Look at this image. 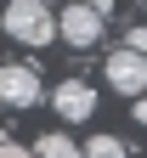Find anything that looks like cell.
Returning a JSON list of instances; mask_svg holds the SVG:
<instances>
[{"label": "cell", "instance_id": "cell-1", "mask_svg": "<svg viewBox=\"0 0 147 158\" xmlns=\"http://www.w3.org/2000/svg\"><path fill=\"white\" fill-rule=\"evenodd\" d=\"M0 28H6L17 45L40 51V45L57 40V11H51V0H11V6L0 11Z\"/></svg>", "mask_w": 147, "mask_h": 158}, {"label": "cell", "instance_id": "cell-13", "mask_svg": "<svg viewBox=\"0 0 147 158\" xmlns=\"http://www.w3.org/2000/svg\"><path fill=\"white\" fill-rule=\"evenodd\" d=\"M141 6H147V0H141Z\"/></svg>", "mask_w": 147, "mask_h": 158}, {"label": "cell", "instance_id": "cell-9", "mask_svg": "<svg viewBox=\"0 0 147 158\" xmlns=\"http://www.w3.org/2000/svg\"><path fill=\"white\" fill-rule=\"evenodd\" d=\"M74 6H85V11H96L102 23H108V17H113V0H74Z\"/></svg>", "mask_w": 147, "mask_h": 158}, {"label": "cell", "instance_id": "cell-2", "mask_svg": "<svg viewBox=\"0 0 147 158\" xmlns=\"http://www.w3.org/2000/svg\"><path fill=\"white\" fill-rule=\"evenodd\" d=\"M40 96H45V85H40V68L34 62H0V107L23 113L34 107Z\"/></svg>", "mask_w": 147, "mask_h": 158}, {"label": "cell", "instance_id": "cell-6", "mask_svg": "<svg viewBox=\"0 0 147 158\" xmlns=\"http://www.w3.org/2000/svg\"><path fill=\"white\" fill-rule=\"evenodd\" d=\"M79 158H130V141L124 135H108V130H96L85 147H79Z\"/></svg>", "mask_w": 147, "mask_h": 158}, {"label": "cell", "instance_id": "cell-8", "mask_svg": "<svg viewBox=\"0 0 147 158\" xmlns=\"http://www.w3.org/2000/svg\"><path fill=\"white\" fill-rule=\"evenodd\" d=\"M124 51H130V56H141V62H147V28H124Z\"/></svg>", "mask_w": 147, "mask_h": 158}, {"label": "cell", "instance_id": "cell-12", "mask_svg": "<svg viewBox=\"0 0 147 158\" xmlns=\"http://www.w3.org/2000/svg\"><path fill=\"white\" fill-rule=\"evenodd\" d=\"M0 141H6V135H0Z\"/></svg>", "mask_w": 147, "mask_h": 158}, {"label": "cell", "instance_id": "cell-11", "mask_svg": "<svg viewBox=\"0 0 147 158\" xmlns=\"http://www.w3.org/2000/svg\"><path fill=\"white\" fill-rule=\"evenodd\" d=\"M130 113H136V124H147V90L136 96V107H130Z\"/></svg>", "mask_w": 147, "mask_h": 158}, {"label": "cell", "instance_id": "cell-5", "mask_svg": "<svg viewBox=\"0 0 147 158\" xmlns=\"http://www.w3.org/2000/svg\"><path fill=\"white\" fill-rule=\"evenodd\" d=\"M51 107H57V118H68V124H85L96 113V85L91 79H62L51 90Z\"/></svg>", "mask_w": 147, "mask_h": 158}, {"label": "cell", "instance_id": "cell-10", "mask_svg": "<svg viewBox=\"0 0 147 158\" xmlns=\"http://www.w3.org/2000/svg\"><path fill=\"white\" fill-rule=\"evenodd\" d=\"M0 158H34L28 147H17V141H0Z\"/></svg>", "mask_w": 147, "mask_h": 158}, {"label": "cell", "instance_id": "cell-4", "mask_svg": "<svg viewBox=\"0 0 147 158\" xmlns=\"http://www.w3.org/2000/svg\"><path fill=\"white\" fill-rule=\"evenodd\" d=\"M102 28H108V23H102L96 11H85V6H74V0H68V6L57 11V40H62L68 51H91L96 40H102Z\"/></svg>", "mask_w": 147, "mask_h": 158}, {"label": "cell", "instance_id": "cell-7", "mask_svg": "<svg viewBox=\"0 0 147 158\" xmlns=\"http://www.w3.org/2000/svg\"><path fill=\"white\" fill-rule=\"evenodd\" d=\"M28 152H34V158H79V141H74V135H62V130H45Z\"/></svg>", "mask_w": 147, "mask_h": 158}, {"label": "cell", "instance_id": "cell-3", "mask_svg": "<svg viewBox=\"0 0 147 158\" xmlns=\"http://www.w3.org/2000/svg\"><path fill=\"white\" fill-rule=\"evenodd\" d=\"M102 79H108V90H119V96H130V102H136V96L147 90V62L130 56L124 45H113L108 56H102Z\"/></svg>", "mask_w": 147, "mask_h": 158}]
</instances>
